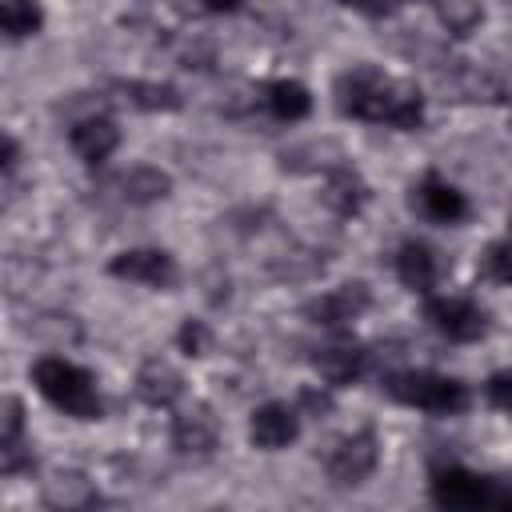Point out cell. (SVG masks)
Instances as JSON below:
<instances>
[{
    "label": "cell",
    "mask_w": 512,
    "mask_h": 512,
    "mask_svg": "<svg viewBox=\"0 0 512 512\" xmlns=\"http://www.w3.org/2000/svg\"><path fill=\"white\" fill-rule=\"evenodd\" d=\"M336 108L356 120L392 124V128H420L424 120V96L412 80H396L372 64H356L336 80Z\"/></svg>",
    "instance_id": "cell-1"
},
{
    "label": "cell",
    "mask_w": 512,
    "mask_h": 512,
    "mask_svg": "<svg viewBox=\"0 0 512 512\" xmlns=\"http://www.w3.org/2000/svg\"><path fill=\"white\" fill-rule=\"evenodd\" d=\"M32 384L36 392L56 404L64 416H76V420H100L104 416V400L96 396L92 388V376L84 368H76L72 360L64 356H44L32 364Z\"/></svg>",
    "instance_id": "cell-2"
},
{
    "label": "cell",
    "mask_w": 512,
    "mask_h": 512,
    "mask_svg": "<svg viewBox=\"0 0 512 512\" xmlns=\"http://www.w3.org/2000/svg\"><path fill=\"white\" fill-rule=\"evenodd\" d=\"M384 392L408 408H420V412H432V416H456L468 408V388L452 376H440V372H428V368H404V372H392L384 380Z\"/></svg>",
    "instance_id": "cell-3"
},
{
    "label": "cell",
    "mask_w": 512,
    "mask_h": 512,
    "mask_svg": "<svg viewBox=\"0 0 512 512\" xmlns=\"http://www.w3.org/2000/svg\"><path fill=\"white\" fill-rule=\"evenodd\" d=\"M376 460H380L376 432L360 428V432H352V436L332 444V452L324 456V472H328V480L336 488H360L376 472Z\"/></svg>",
    "instance_id": "cell-4"
},
{
    "label": "cell",
    "mask_w": 512,
    "mask_h": 512,
    "mask_svg": "<svg viewBox=\"0 0 512 512\" xmlns=\"http://www.w3.org/2000/svg\"><path fill=\"white\" fill-rule=\"evenodd\" d=\"M424 320L440 336H448L456 344H472V340H480L488 332V312L480 304L464 300V296H436V300H428L424 304Z\"/></svg>",
    "instance_id": "cell-5"
},
{
    "label": "cell",
    "mask_w": 512,
    "mask_h": 512,
    "mask_svg": "<svg viewBox=\"0 0 512 512\" xmlns=\"http://www.w3.org/2000/svg\"><path fill=\"white\" fill-rule=\"evenodd\" d=\"M428 492L440 508H488V476H476L460 464H436Z\"/></svg>",
    "instance_id": "cell-6"
},
{
    "label": "cell",
    "mask_w": 512,
    "mask_h": 512,
    "mask_svg": "<svg viewBox=\"0 0 512 512\" xmlns=\"http://www.w3.org/2000/svg\"><path fill=\"white\" fill-rule=\"evenodd\" d=\"M108 272L116 280H132V284H148V288H172L176 260L160 248H128V252L108 260Z\"/></svg>",
    "instance_id": "cell-7"
},
{
    "label": "cell",
    "mask_w": 512,
    "mask_h": 512,
    "mask_svg": "<svg viewBox=\"0 0 512 512\" xmlns=\"http://www.w3.org/2000/svg\"><path fill=\"white\" fill-rule=\"evenodd\" d=\"M368 304H372L368 284L348 280V284H340V288H332V292L308 300V304H304V320L324 324V328H340V324H352Z\"/></svg>",
    "instance_id": "cell-8"
},
{
    "label": "cell",
    "mask_w": 512,
    "mask_h": 512,
    "mask_svg": "<svg viewBox=\"0 0 512 512\" xmlns=\"http://www.w3.org/2000/svg\"><path fill=\"white\" fill-rule=\"evenodd\" d=\"M412 208L424 216V220H432V224H460L464 216H468V200H464V192H456L444 176H436V172H428L424 180H420V188H412Z\"/></svg>",
    "instance_id": "cell-9"
},
{
    "label": "cell",
    "mask_w": 512,
    "mask_h": 512,
    "mask_svg": "<svg viewBox=\"0 0 512 512\" xmlns=\"http://www.w3.org/2000/svg\"><path fill=\"white\" fill-rule=\"evenodd\" d=\"M216 444H220V424H216L208 404H196V408H188V412H180L172 420V448L180 456H196L200 460V456H212Z\"/></svg>",
    "instance_id": "cell-10"
},
{
    "label": "cell",
    "mask_w": 512,
    "mask_h": 512,
    "mask_svg": "<svg viewBox=\"0 0 512 512\" xmlns=\"http://www.w3.org/2000/svg\"><path fill=\"white\" fill-rule=\"evenodd\" d=\"M296 436H300V416L288 404H276V400L272 404H260L252 412V420H248V440L256 448H264V452H280Z\"/></svg>",
    "instance_id": "cell-11"
},
{
    "label": "cell",
    "mask_w": 512,
    "mask_h": 512,
    "mask_svg": "<svg viewBox=\"0 0 512 512\" xmlns=\"http://www.w3.org/2000/svg\"><path fill=\"white\" fill-rule=\"evenodd\" d=\"M312 364H316L320 380H328L332 388H344V384L360 380V372H364V364H368V352H364L356 340H328V344L316 348Z\"/></svg>",
    "instance_id": "cell-12"
},
{
    "label": "cell",
    "mask_w": 512,
    "mask_h": 512,
    "mask_svg": "<svg viewBox=\"0 0 512 512\" xmlns=\"http://www.w3.org/2000/svg\"><path fill=\"white\" fill-rule=\"evenodd\" d=\"M68 144H72V152H76L84 164H104V160L116 152V144H120V128H116V120H108V116H84V120L72 124Z\"/></svg>",
    "instance_id": "cell-13"
},
{
    "label": "cell",
    "mask_w": 512,
    "mask_h": 512,
    "mask_svg": "<svg viewBox=\"0 0 512 512\" xmlns=\"http://www.w3.org/2000/svg\"><path fill=\"white\" fill-rule=\"evenodd\" d=\"M180 392H184V376H180L168 360L152 356V360L140 364V372H136V396H140L144 404H152V408H168V404L180 400Z\"/></svg>",
    "instance_id": "cell-14"
},
{
    "label": "cell",
    "mask_w": 512,
    "mask_h": 512,
    "mask_svg": "<svg viewBox=\"0 0 512 512\" xmlns=\"http://www.w3.org/2000/svg\"><path fill=\"white\" fill-rule=\"evenodd\" d=\"M36 460L24 444V404L16 396L4 400V436H0V472L4 476H16V472H28Z\"/></svg>",
    "instance_id": "cell-15"
},
{
    "label": "cell",
    "mask_w": 512,
    "mask_h": 512,
    "mask_svg": "<svg viewBox=\"0 0 512 512\" xmlns=\"http://www.w3.org/2000/svg\"><path fill=\"white\" fill-rule=\"evenodd\" d=\"M112 92L120 104L140 108V112H176L184 104L180 92L160 80H112Z\"/></svg>",
    "instance_id": "cell-16"
},
{
    "label": "cell",
    "mask_w": 512,
    "mask_h": 512,
    "mask_svg": "<svg viewBox=\"0 0 512 512\" xmlns=\"http://www.w3.org/2000/svg\"><path fill=\"white\" fill-rule=\"evenodd\" d=\"M396 276H400L404 288L428 292L436 284V276H440V260L424 240H404L400 252H396Z\"/></svg>",
    "instance_id": "cell-17"
},
{
    "label": "cell",
    "mask_w": 512,
    "mask_h": 512,
    "mask_svg": "<svg viewBox=\"0 0 512 512\" xmlns=\"http://www.w3.org/2000/svg\"><path fill=\"white\" fill-rule=\"evenodd\" d=\"M116 192L124 204H156L172 192V176L152 168V164H136V168L116 176Z\"/></svg>",
    "instance_id": "cell-18"
},
{
    "label": "cell",
    "mask_w": 512,
    "mask_h": 512,
    "mask_svg": "<svg viewBox=\"0 0 512 512\" xmlns=\"http://www.w3.org/2000/svg\"><path fill=\"white\" fill-rule=\"evenodd\" d=\"M320 200H324L336 216H356V212L368 204V184L360 180V172H352V168L336 164V168L328 172V180H324Z\"/></svg>",
    "instance_id": "cell-19"
},
{
    "label": "cell",
    "mask_w": 512,
    "mask_h": 512,
    "mask_svg": "<svg viewBox=\"0 0 512 512\" xmlns=\"http://www.w3.org/2000/svg\"><path fill=\"white\" fill-rule=\"evenodd\" d=\"M264 104L272 108L276 120H304L312 112V96L300 80H272L264 88Z\"/></svg>",
    "instance_id": "cell-20"
},
{
    "label": "cell",
    "mask_w": 512,
    "mask_h": 512,
    "mask_svg": "<svg viewBox=\"0 0 512 512\" xmlns=\"http://www.w3.org/2000/svg\"><path fill=\"white\" fill-rule=\"evenodd\" d=\"M96 500V488L80 476V472H60L48 488H44V504L52 508H84Z\"/></svg>",
    "instance_id": "cell-21"
},
{
    "label": "cell",
    "mask_w": 512,
    "mask_h": 512,
    "mask_svg": "<svg viewBox=\"0 0 512 512\" xmlns=\"http://www.w3.org/2000/svg\"><path fill=\"white\" fill-rule=\"evenodd\" d=\"M44 24V12L36 0H4L0 8V28L8 40H24V36H36Z\"/></svg>",
    "instance_id": "cell-22"
},
{
    "label": "cell",
    "mask_w": 512,
    "mask_h": 512,
    "mask_svg": "<svg viewBox=\"0 0 512 512\" xmlns=\"http://www.w3.org/2000/svg\"><path fill=\"white\" fill-rule=\"evenodd\" d=\"M436 16L452 36H468L480 28L484 8H480V0H436Z\"/></svg>",
    "instance_id": "cell-23"
},
{
    "label": "cell",
    "mask_w": 512,
    "mask_h": 512,
    "mask_svg": "<svg viewBox=\"0 0 512 512\" xmlns=\"http://www.w3.org/2000/svg\"><path fill=\"white\" fill-rule=\"evenodd\" d=\"M484 272L500 284H512V240H496L488 252H484Z\"/></svg>",
    "instance_id": "cell-24"
},
{
    "label": "cell",
    "mask_w": 512,
    "mask_h": 512,
    "mask_svg": "<svg viewBox=\"0 0 512 512\" xmlns=\"http://www.w3.org/2000/svg\"><path fill=\"white\" fill-rule=\"evenodd\" d=\"M208 328L200 324V320H184L180 324V332H176V344H180V352L184 356H204L208 352Z\"/></svg>",
    "instance_id": "cell-25"
},
{
    "label": "cell",
    "mask_w": 512,
    "mask_h": 512,
    "mask_svg": "<svg viewBox=\"0 0 512 512\" xmlns=\"http://www.w3.org/2000/svg\"><path fill=\"white\" fill-rule=\"evenodd\" d=\"M484 392H488V400H492L496 408H508V412H512V368H504V372L488 376Z\"/></svg>",
    "instance_id": "cell-26"
},
{
    "label": "cell",
    "mask_w": 512,
    "mask_h": 512,
    "mask_svg": "<svg viewBox=\"0 0 512 512\" xmlns=\"http://www.w3.org/2000/svg\"><path fill=\"white\" fill-rule=\"evenodd\" d=\"M488 508H512V476H488Z\"/></svg>",
    "instance_id": "cell-27"
},
{
    "label": "cell",
    "mask_w": 512,
    "mask_h": 512,
    "mask_svg": "<svg viewBox=\"0 0 512 512\" xmlns=\"http://www.w3.org/2000/svg\"><path fill=\"white\" fill-rule=\"evenodd\" d=\"M340 4H348V8H356V12H364V16H388V12H396V8L408 4V0H340Z\"/></svg>",
    "instance_id": "cell-28"
},
{
    "label": "cell",
    "mask_w": 512,
    "mask_h": 512,
    "mask_svg": "<svg viewBox=\"0 0 512 512\" xmlns=\"http://www.w3.org/2000/svg\"><path fill=\"white\" fill-rule=\"evenodd\" d=\"M300 400H304V408H312L316 416H324V412H332V400H328L324 392H316V388H304V396H300Z\"/></svg>",
    "instance_id": "cell-29"
},
{
    "label": "cell",
    "mask_w": 512,
    "mask_h": 512,
    "mask_svg": "<svg viewBox=\"0 0 512 512\" xmlns=\"http://www.w3.org/2000/svg\"><path fill=\"white\" fill-rule=\"evenodd\" d=\"M16 164H20V148H16V140H12V136H4V176H8V180H12Z\"/></svg>",
    "instance_id": "cell-30"
},
{
    "label": "cell",
    "mask_w": 512,
    "mask_h": 512,
    "mask_svg": "<svg viewBox=\"0 0 512 512\" xmlns=\"http://www.w3.org/2000/svg\"><path fill=\"white\" fill-rule=\"evenodd\" d=\"M244 0H200V8L204 12H236Z\"/></svg>",
    "instance_id": "cell-31"
}]
</instances>
